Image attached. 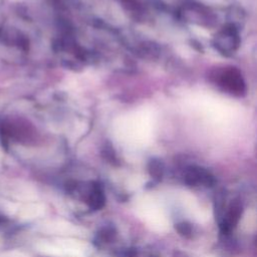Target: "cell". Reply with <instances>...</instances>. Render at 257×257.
Returning <instances> with one entry per match:
<instances>
[{
	"label": "cell",
	"mask_w": 257,
	"mask_h": 257,
	"mask_svg": "<svg viewBox=\"0 0 257 257\" xmlns=\"http://www.w3.org/2000/svg\"><path fill=\"white\" fill-rule=\"evenodd\" d=\"M242 211H243L242 204L239 200H234L230 204L220 225L221 230L224 233L229 232L231 229H233L236 226V224L239 222V219L242 215Z\"/></svg>",
	"instance_id": "2"
},
{
	"label": "cell",
	"mask_w": 257,
	"mask_h": 257,
	"mask_svg": "<svg viewBox=\"0 0 257 257\" xmlns=\"http://www.w3.org/2000/svg\"><path fill=\"white\" fill-rule=\"evenodd\" d=\"M176 229L179 231V233L185 237H189L191 236L192 234V227L191 225H189L188 223H179L177 226H176Z\"/></svg>",
	"instance_id": "7"
},
{
	"label": "cell",
	"mask_w": 257,
	"mask_h": 257,
	"mask_svg": "<svg viewBox=\"0 0 257 257\" xmlns=\"http://www.w3.org/2000/svg\"><path fill=\"white\" fill-rule=\"evenodd\" d=\"M114 233L111 228H103L97 235V238L100 240V242H109V240L113 237Z\"/></svg>",
	"instance_id": "6"
},
{
	"label": "cell",
	"mask_w": 257,
	"mask_h": 257,
	"mask_svg": "<svg viewBox=\"0 0 257 257\" xmlns=\"http://www.w3.org/2000/svg\"><path fill=\"white\" fill-rule=\"evenodd\" d=\"M2 221H3V219H2V218H1V216H0V223H1Z\"/></svg>",
	"instance_id": "8"
},
{
	"label": "cell",
	"mask_w": 257,
	"mask_h": 257,
	"mask_svg": "<svg viewBox=\"0 0 257 257\" xmlns=\"http://www.w3.org/2000/svg\"><path fill=\"white\" fill-rule=\"evenodd\" d=\"M185 180H186V183L191 186H197L199 184L212 186V184L214 183V178L209 172L201 168H194V167L189 168L187 170Z\"/></svg>",
	"instance_id": "3"
},
{
	"label": "cell",
	"mask_w": 257,
	"mask_h": 257,
	"mask_svg": "<svg viewBox=\"0 0 257 257\" xmlns=\"http://www.w3.org/2000/svg\"><path fill=\"white\" fill-rule=\"evenodd\" d=\"M150 173L156 179H161L163 175V169L159 162L153 161L150 165Z\"/></svg>",
	"instance_id": "5"
},
{
	"label": "cell",
	"mask_w": 257,
	"mask_h": 257,
	"mask_svg": "<svg viewBox=\"0 0 257 257\" xmlns=\"http://www.w3.org/2000/svg\"><path fill=\"white\" fill-rule=\"evenodd\" d=\"M218 81L225 89L231 93H242L244 91V82L239 71L233 67L224 69L218 74Z\"/></svg>",
	"instance_id": "1"
},
{
	"label": "cell",
	"mask_w": 257,
	"mask_h": 257,
	"mask_svg": "<svg viewBox=\"0 0 257 257\" xmlns=\"http://www.w3.org/2000/svg\"><path fill=\"white\" fill-rule=\"evenodd\" d=\"M84 200L91 209H100L104 205L105 200L101 187L97 184H93L86 193Z\"/></svg>",
	"instance_id": "4"
}]
</instances>
